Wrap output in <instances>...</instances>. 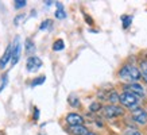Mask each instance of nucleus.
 I'll use <instances>...</instances> for the list:
<instances>
[{
	"label": "nucleus",
	"mask_w": 147,
	"mask_h": 135,
	"mask_svg": "<svg viewBox=\"0 0 147 135\" xmlns=\"http://www.w3.org/2000/svg\"><path fill=\"white\" fill-rule=\"evenodd\" d=\"M63 47H65V42H63L62 39H57L53 43V50L54 51H61V50H63Z\"/></svg>",
	"instance_id": "nucleus-14"
},
{
	"label": "nucleus",
	"mask_w": 147,
	"mask_h": 135,
	"mask_svg": "<svg viewBox=\"0 0 147 135\" xmlns=\"http://www.w3.org/2000/svg\"><path fill=\"white\" fill-rule=\"evenodd\" d=\"M121 23H123V28H128L132 23V16L131 15H123L121 16Z\"/></svg>",
	"instance_id": "nucleus-13"
},
{
	"label": "nucleus",
	"mask_w": 147,
	"mask_h": 135,
	"mask_svg": "<svg viewBox=\"0 0 147 135\" xmlns=\"http://www.w3.org/2000/svg\"><path fill=\"white\" fill-rule=\"evenodd\" d=\"M11 57H12V45H8L4 51V54H3L1 58H0V69H4L5 65L8 62H11Z\"/></svg>",
	"instance_id": "nucleus-9"
},
{
	"label": "nucleus",
	"mask_w": 147,
	"mask_h": 135,
	"mask_svg": "<svg viewBox=\"0 0 147 135\" xmlns=\"http://www.w3.org/2000/svg\"><path fill=\"white\" fill-rule=\"evenodd\" d=\"M69 131H70L73 135H88L89 131L85 126H70L69 127Z\"/></svg>",
	"instance_id": "nucleus-10"
},
{
	"label": "nucleus",
	"mask_w": 147,
	"mask_h": 135,
	"mask_svg": "<svg viewBox=\"0 0 147 135\" xmlns=\"http://www.w3.org/2000/svg\"><path fill=\"white\" fill-rule=\"evenodd\" d=\"M45 4L46 5H51V4H55V3H54V1H45Z\"/></svg>",
	"instance_id": "nucleus-27"
},
{
	"label": "nucleus",
	"mask_w": 147,
	"mask_h": 135,
	"mask_svg": "<svg viewBox=\"0 0 147 135\" xmlns=\"http://www.w3.org/2000/svg\"><path fill=\"white\" fill-rule=\"evenodd\" d=\"M42 66V59L39 57H36V55H30L28 58H27V62H26V69L27 72H36L39 68Z\"/></svg>",
	"instance_id": "nucleus-5"
},
{
	"label": "nucleus",
	"mask_w": 147,
	"mask_h": 135,
	"mask_svg": "<svg viewBox=\"0 0 147 135\" xmlns=\"http://www.w3.org/2000/svg\"><path fill=\"white\" fill-rule=\"evenodd\" d=\"M24 45H26V49H24L26 54H32L35 51V45H34V42L31 39H26Z\"/></svg>",
	"instance_id": "nucleus-11"
},
{
	"label": "nucleus",
	"mask_w": 147,
	"mask_h": 135,
	"mask_svg": "<svg viewBox=\"0 0 147 135\" xmlns=\"http://www.w3.org/2000/svg\"><path fill=\"white\" fill-rule=\"evenodd\" d=\"M45 80H46V77L45 76H39V77H36L35 80L31 82V86L34 88V86H36V85H42L43 82H45Z\"/></svg>",
	"instance_id": "nucleus-19"
},
{
	"label": "nucleus",
	"mask_w": 147,
	"mask_h": 135,
	"mask_svg": "<svg viewBox=\"0 0 147 135\" xmlns=\"http://www.w3.org/2000/svg\"><path fill=\"white\" fill-rule=\"evenodd\" d=\"M108 100H109L112 104H115V103H117V101H120V95H117L115 90H112L111 93L108 95Z\"/></svg>",
	"instance_id": "nucleus-16"
},
{
	"label": "nucleus",
	"mask_w": 147,
	"mask_h": 135,
	"mask_svg": "<svg viewBox=\"0 0 147 135\" xmlns=\"http://www.w3.org/2000/svg\"><path fill=\"white\" fill-rule=\"evenodd\" d=\"M120 103L124 105V107L129 108V109H135L138 108V104H139V97H136L135 95H132L131 92H123L120 95Z\"/></svg>",
	"instance_id": "nucleus-2"
},
{
	"label": "nucleus",
	"mask_w": 147,
	"mask_h": 135,
	"mask_svg": "<svg viewBox=\"0 0 147 135\" xmlns=\"http://www.w3.org/2000/svg\"><path fill=\"white\" fill-rule=\"evenodd\" d=\"M85 19H86V22H88V23H90V24L93 23V22H92V19H90L89 16H86V15H85Z\"/></svg>",
	"instance_id": "nucleus-26"
},
{
	"label": "nucleus",
	"mask_w": 147,
	"mask_h": 135,
	"mask_svg": "<svg viewBox=\"0 0 147 135\" xmlns=\"http://www.w3.org/2000/svg\"><path fill=\"white\" fill-rule=\"evenodd\" d=\"M34 119H35V120H38V119H39V109H38V108H34Z\"/></svg>",
	"instance_id": "nucleus-24"
},
{
	"label": "nucleus",
	"mask_w": 147,
	"mask_h": 135,
	"mask_svg": "<svg viewBox=\"0 0 147 135\" xmlns=\"http://www.w3.org/2000/svg\"><path fill=\"white\" fill-rule=\"evenodd\" d=\"M67 101H69V105H71V107H74V108L80 107V99H78V97H77V95H74V93L69 96Z\"/></svg>",
	"instance_id": "nucleus-12"
},
{
	"label": "nucleus",
	"mask_w": 147,
	"mask_h": 135,
	"mask_svg": "<svg viewBox=\"0 0 147 135\" xmlns=\"http://www.w3.org/2000/svg\"><path fill=\"white\" fill-rule=\"evenodd\" d=\"M102 113L104 116L108 117V119H112V117H117L124 115V109L119 105H115V104H109V105H105L102 107Z\"/></svg>",
	"instance_id": "nucleus-3"
},
{
	"label": "nucleus",
	"mask_w": 147,
	"mask_h": 135,
	"mask_svg": "<svg viewBox=\"0 0 147 135\" xmlns=\"http://www.w3.org/2000/svg\"><path fill=\"white\" fill-rule=\"evenodd\" d=\"M119 76H120L121 80L128 81L129 84H132V82H135L136 80H139L142 74H140V70H139L136 66L131 65V63H127V65H124V66L120 69Z\"/></svg>",
	"instance_id": "nucleus-1"
},
{
	"label": "nucleus",
	"mask_w": 147,
	"mask_h": 135,
	"mask_svg": "<svg viewBox=\"0 0 147 135\" xmlns=\"http://www.w3.org/2000/svg\"><path fill=\"white\" fill-rule=\"evenodd\" d=\"M101 104L98 103V101H93V103L89 105V111L90 112H97V111H100L101 109Z\"/></svg>",
	"instance_id": "nucleus-18"
},
{
	"label": "nucleus",
	"mask_w": 147,
	"mask_h": 135,
	"mask_svg": "<svg viewBox=\"0 0 147 135\" xmlns=\"http://www.w3.org/2000/svg\"><path fill=\"white\" fill-rule=\"evenodd\" d=\"M51 24H53V20H50V19H46V20H43V22L40 23L39 30H40V31H43V30H49L50 27H51Z\"/></svg>",
	"instance_id": "nucleus-17"
},
{
	"label": "nucleus",
	"mask_w": 147,
	"mask_h": 135,
	"mask_svg": "<svg viewBox=\"0 0 147 135\" xmlns=\"http://www.w3.org/2000/svg\"><path fill=\"white\" fill-rule=\"evenodd\" d=\"M125 90L127 92H131L132 95H135L136 97H144V89L143 86L138 82H132V84H128L125 85Z\"/></svg>",
	"instance_id": "nucleus-8"
},
{
	"label": "nucleus",
	"mask_w": 147,
	"mask_h": 135,
	"mask_svg": "<svg viewBox=\"0 0 147 135\" xmlns=\"http://www.w3.org/2000/svg\"><path fill=\"white\" fill-rule=\"evenodd\" d=\"M23 20H24V15H23V14H19V15H16V18L13 19V24H15V26H19L20 22H23Z\"/></svg>",
	"instance_id": "nucleus-22"
},
{
	"label": "nucleus",
	"mask_w": 147,
	"mask_h": 135,
	"mask_svg": "<svg viewBox=\"0 0 147 135\" xmlns=\"http://www.w3.org/2000/svg\"><path fill=\"white\" fill-rule=\"evenodd\" d=\"M20 53H22V45H20L19 36H16L12 43V57H11V65H12V66H15V65L19 62Z\"/></svg>",
	"instance_id": "nucleus-4"
},
{
	"label": "nucleus",
	"mask_w": 147,
	"mask_h": 135,
	"mask_svg": "<svg viewBox=\"0 0 147 135\" xmlns=\"http://www.w3.org/2000/svg\"><path fill=\"white\" fill-rule=\"evenodd\" d=\"M139 70H140V74H142V77L144 78V81L147 82V61H142V62H140Z\"/></svg>",
	"instance_id": "nucleus-15"
},
{
	"label": "nucleus",
	"mask_w": 147,
	"mask_h": 135,
	"mask_svg": "<svg viewBox=\"0 0 147 135\" xmlns=\"http://www.w3.org/2000/svg\"><path fill=\"white\" fill-rule=\"evenodd\" d=\"M26 4H27L26 0H15V1H13V7L16 9H20V8H23V7H26Z\"/></svg>",
	"instance_id": "nucleus-20"
},
{
	"label": "nucleus",
	"mask_w": 147,
	"mask_h": 135,
	"mask_svg": "<svg viewBox=\"0 0 147 135\" xmlns=\"http://www.w3.org/2000/svg\"><path fill=\"white\" fill-rule=\"evenodd\" d=\"M125 135H142V134L136 128H128V130L125 131Z\"/></svg>",
	"instance_id": "nucleus-23"
},
{
	"label": "nucleus",
	"mask_w": 147,
	"mask_h": 135,
	"mask_svg": "<svg viewBox=\"0 0 147 135\" xmlns=\"http://www.w3.org/2000/svg\"><path fill=\"white\" fill-rule=\"evenodd\" d=\"M66 123L70 126H84V117L78 115L76 112H71V113H67L66 115Z\"/></svg>",
	"instance_id": "nucleus-6"
},
{
	"label": "nucleus",
	"mask_w": 147,
	"mask_h": 135,
	"mask_svg": "<svg viewBox=\"0 0 147 135\" xmlns=\"http://www.w3.org/2000/svg\"><path fill=\"white\" fill-rule=\"evenodd\" d=\"M88 135H97V134H94V132H89Z\"/></svg>",
	"instance_id": "nucleus-28"
},
{
	"label": "nucleus",
	"mask_w": 147,
	"mask_h": 135,
	"mask_svg": "<svg viewBox=\"0 0 147 135\" xmlns=\"http://www.w3.org/2000/svg\"><path fill=\"white\" fill-rule=\"evenodd\" d=\"M55 18L57 19H65L66 18V12H65V9H57V11H55Z\"/></svg>",
	"instance_id": "nucleus-21"
},
{
	"label": "nucleus",
	"mask_w": 147,
	"mask_h": 135,
	"mask_svg": "<svg viewBox=\"0 0 147 135\" xmlns=\"http://www.w3.org/2000/svg\"><path fill=\"white\" fill-rule=\"evenodd\" d=\"M132 119L138 124H146L147 123V112L142 108H135L132 109Z\"/></svg>",
	"instance_id": "nucleus-7"
},
{
	"label": "nucleus",
	"mask_w": 147,
	"mask_h": 135,
	"mask_svg": "<svg viewBox=\"0 0 147 135\" xmlns=\"http://www.w3.org/2000/svg\"><path fill=\"white\" fill-rule=\"evenodd\" d=\"M5 84H7V76H4V77H3V84H1V85H0V92H1V90L4 89Z\"/></svg>",
	"instance_id": "nucleus-25"
}]
</instances>
